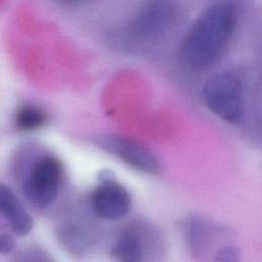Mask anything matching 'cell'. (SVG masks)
Returning <instances> with one entry per match:
<instances>
[{
  "instance_id": "cell-1",
  "label": "cell",
  "mask_w": 262,
  "mask_h": 262,
  "mask_svg": "<svg viewBox=\"0 0 262 262\" xmlns=\"http://www.w3.org/2000/svg\"><path fill=\"white\" fill-rule=\"evenodd\" d=\"M238 20L235 5L217 1L209 5L192 23L179 46L182 62L193 70L215 63L229 46Z\"/></svg>"
},
{
  "instance_id": "cell-2",
  "label": "cell",
  "mask_w": 262,
  "mask_h": 262,
  "mask_svg": "<svg viewBox=\"0 0 262 262\" xmlns=\"http://www.w3.org/2000/svg\"><path fill=\"white\" fill-rule=\"evenodd\" d=\"M166 244L161 231L144 219H133L117 234L111 247L115 262H161Z\"/></svg>"
},
{
  "instance_id": "cell-3",
  "label": "cell",
  "mask_w": 262,
  "mask_h": 262,
  "mask_svg": "<svg viewBox=\"0 0 262 262\" xmlns=\"http://www.w3.org/2000/svg\"><path fill=\"white\" fill-rule=\"evenodd\" d=\"M202 99L213 115L227 124L239 126L244 122V84L235 72L222 71L210 77L203 86Z\"/></svg>"
},
{
  "instance_id": "cell-4",
  "label": "cell",
  "mask_w": 262,
  "mask_h": 262,
  "mask_svg": "<svg viewBox=\"0 0 262 262\" xmlns=\"http://www.w3.org/2000/svg\"><path fill=\"white\" fill-rule=\"evenodd\" d=\"M178 15L175 0H146L128 23L127 36L137 44L152 43L172 29Z\"/></svg>"
},
{
  "instance_id": "cell-5",
  "label": "cell",
  "mask_w": 262,
  "mask_h": 262,
  "mask_svg": "<svg viewBox=\"0 0 262 262\" xmlns=\"http://www.w3.org/2000/svg\"><path fill=\"white\" fill-rule=\"evenodd\" d=\"M63 181L64 168L61 161L47 154L33 162L23 182L21 190L26 199L36 208L46 209L56 201Z\"/></svg>"
},
{
  "instance_id": "cell-6",
  "label": "cell",
  "mask_w": 262,
  "mask_h": 262,
  "mask_svg": "<svg viewBox=\"0 0 262 262\" xmlns=\"http://www.w3.org/2000/svg\"><path fill=\"white\" fill-rule=\"evenodd\" d=\"M90 140L99 149L138 172L159 175L162 171V166L155 155L131 138L115 134H96L91 136Z\"/></svg>"
},
{
  "instance_id": "cell-7",
  "label": "cell",
  "mask_w": 262,
  "mask_h": 262,
  "mask_svg": "<svg viewBox=\"0 0 262 262\" xmlns=\"http://www.w3.org/2000/svg\"><path fill=\"white\" fill-rule=\"evenodd\" d=\"M187 251L196 262H212L216 253L227 244L225 229L212 219L200 215H189L183 223Z\"/></svg>"
},
{
  "instance_id": "cell-8",
  "label": "cell",
  "mask_w": 262,
  "mask_h": 262,
  "mask_svg": "<svg viewBox=\"0 0 262 262\" xmlns=\"http://www.w3.org/2000/svg\"><path fill=\"white\" fill-rule=\"evenodd\" d=\"M131 195L114 177L104 176L92 190L88 207L94 217L103 221H119L131 209Z\"/></svg>"
},
{
  "instance_id": "cell-9",
  "label": "cell",
  "mask_w": 262,
  "mask_h": 262,
  "mask_svg": "<svg viewBox=\"0 0 262 262\" xmlns=\"http://www.w3.org/2000/svg\"><path fill=\"white\" fill-rule=\"evenodd\" d=\"M56 235L61 247L71 255L84 256L98 239L97 228L84 211L70 210L57 225Z\"/></svg>"
},
{
  "instance_id": "cell-10",
  "label": "cell",
  "mask_w": 262,
  "mask_h": 262,
  "mask_svg": "<svg viewBox=\"0 0 262 262\" xmlns=\"http://www.w3.org/2000/svg\"><path fill=\"white\" fill-rule=\"evenodd\" d=\"M0 214L4 216L13 232L24 236L33 228V219L15 193L5 184L0 183Z\"/></svg>"
},
{
  "instance_id": "cell-11",
  "label": "cell",
  "mask_w": 262,
  "mask_h": 262,
  "mask_svg": "<svg viewBox=\"0 0 262 262\" xmlns=\"http://www.w3.org/2000/svg\"><path fill=\"white\" fill-rule=\"evenodd\" d=\"M15 127L25 132L36 131L43 128L48 122L46 111L34 103L20 105L15 113Z\"/></svg>"
},
{
  "instance_id": "cell-12",
  "label": "cell",
  "mask_w": 262,
  "mask_h": 262,
  "mask_svg": "<svg viewBox=\"0 0 262 262\" xmlns=\"http://www.w3.org/2000/svg\"><path fill=\"white\" fill-rule=\"evenodd\" d=\"M212 262H241V251L235 245L227 243L216 253Z\"/></svg>"
},
{
  "instance_id": "cell-13",
  "label": "cell",
  "mask_w": 262,
  "mask_h": 262,
  "mask_svg": "<svg viewBox=\"0 0 262 262\" xmlns=\"http://www.w3.org/2000/svg\"><path fill=\"white\" fill-rule=\"evenodd\" d=\"M15 248V243L13 238L9 234H1L0 235V253L9 254Z\"/></svg>"
},
{
  "instance_id": "cell-14",
  "label": "cell",
  "mask_w": 262,
  "mask_h": 262,
  "mask_svg": "<svg viewBox=\"0 0 262 262\" xmlns=\"http://www.w3.org/2000/svg\"><path fill=\"white\" fill-rule=\"evenodd\" d=\"M63 3H67V4H77V3H81L83 1H86V0H59Z\"/></svg>"
}]
</instances>
